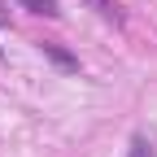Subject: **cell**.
I'll return each mask as SVG.
<instances>
[{"instance_id":"1","label":"cell","mask_w":157,"mask_h":157,"mask_svg":"<svg viewBox=\"0 0 157 157\" xmlns=\"http://www.w3.org/2000/svg\"><path fill=\"white\" fill-rule=\"evenodd\" d=\"M22 9L39 13V17H61V9H57V0H17Z\"/></svg>"},{"instance_id":"3","label":"cell","mask_w":157,"mask_h":157,"mask_svg":"<svg viewBox=\"0 0 157 157\" xmlns=\"http://www.w3.org/2000/svg\"><path fill=\"white\" fill-rule=\"evenodd\" d=\"M44 52H48V57H52V61H57V66H61V70H78V61H74V57H70V52H61V48H57V44H44Z\"/></svg>"},{"instance_id":"5","label":"cell","mask_w":157,"mask_h":157,"mask_svg":"<svg viewBox=\"0 0 157 157\" xmlns=\"http://www.w3.org/2000/svg\"><path fill=\"white\" fill-rule=\"evenodd\" d=\"M0 22H9V9H5V0H0Z\"/></svg>"},{"instance_id":"4","label":"cell","mask_w":157,"mask_h":157,"mask_svg":"<svg viewBox=\"0 0 157 157\" xmlns=\"http://www.w3.org/2000/svg\"><path fill=\"white\" fill-rule=\"evenodd\" d=\"M127 157H157V153H153V144L144 140V135H135V140H131V148H127Z\"/></svg>"},{"instance_id":"2","label":"cell","mask_w":157,"mask_h":157,"mask_svg":"<svg viewBox=\"0 0 157 157\" xmlns=\"http://www.w3.org/2000/svg\"><path fill=\"white\" fill-rule=\"evenodd\" d=\"M87 5H92L96 13H101V17H105V22H113V26H118V22H122V9H118V5H113V0H87Z\"/></svg>"}]
</instances>
